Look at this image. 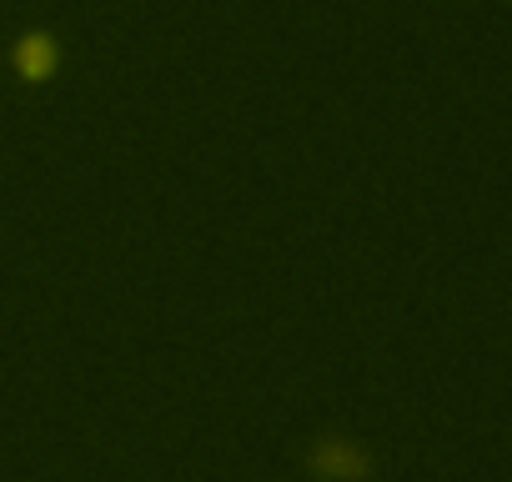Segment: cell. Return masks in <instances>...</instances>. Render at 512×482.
<instances>
[{
  "label": "cell",
  "mask_w": 512,
  "mask_h": 482,
  "mask_svg": "<svg viewBox=\"0 0 512 482\" xmlns=\"http://www.w3.org/2000/svg\"><path fill=\"white\" fill-rule=\"evenodd\" d=\"M307 467L327 482H367L372 472V452L362 442H347V437H322L312 452H307Z\"/></svg>",
  "instance_id": "6da1fadb"
},
{
  "label": "cell",
  "mask_w": 512,
  "mask_h": 482,
  "mask_svg": "<svg viewBox=\"0 0 512 482\" xmlns=\"http://www.w3.org/2000/svg\"><path fill=\"white\" fill-rule=\"evenodd\" d=\"M11 66H16V76H21L26 86L51 81L56 66H61V46H56V36H51V31H26V36L16 41V51H11Z\"/></svg>",
  "instance_id": "7a4b0ae2"
}]
</instances>
